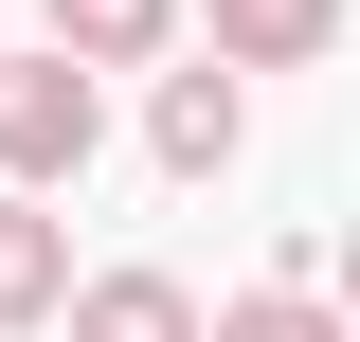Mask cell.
Returning a JSON list of instances; mask_svg holds the SVG:
<instances>
[{
    "instance_id": "6da1fadb",
    "label": "cell",
    "mask_w": 360,
    "mask_h": 342,
    "mask_svg": "<svg viewBox=\"0 0 360 342\" xmlns=\"http://www.w3.org/2000/svg\"><path fill=\"white\" fill-rule=\"evenodd\" d=\"M90 144H108L90 72H54V54H0V198H54V180H90Z\"/></svg>"
},
{
    "instance_id": "7a4b0ae2",
    "label": "cell",
    "mask_w": 360,
    "mask_h": 342,
    "mask_svg": "<svg viewBox=\"0 0 360 342\" xmlns=\"http://www.w3.org/2000/svg\"><path fill=\"white\" fill-rule=\"evenodd\" d=\"M144 144H162V180H217L234 144H252V108H234V72H162V108H144Z\"/></svg>"
},
{
    "instance_id": "3957f363",
    "label": "cell",
    "mask_w": 360,
    "mask_h": 342,
    "mask_svg": "<svg viewBox=\"0 0 360 342\" xmlns=\"http://www.w3.org/2000/svg\"><path fill=\"white\" fill-rule=\"evenodd\" d=\"M72 342H198V289H180V270H90Z\"/></svg>"
},
{
    "instance_id": "277c9868",
    "label": "cell",
    "mask_w": 360,
    "mask_h": 342,
    "mask_svg": "<svg viewBox=\"0 0 360 342\" xmlns=\"http://www.w3.org/2000/svg\"><path fill=\"white\" fill-rule=\"evenodd\" d=\"M342 37V0H217V72H307Z\"/></svg>"
},
{
    "instance_id": "5b68a950",
    "label": "cell",
    "mask_w": 360,
    "mask_h": 342,
    "mask_svg": "<svg viewBox=\"0 0 360 342\" xmlns=\"http://www.w3.org/2000/svg\"><path fill=\"white\" fill-rule=\"evenodd\" d=\"M72 306V234H54V198H0V324H54Z\"/></svg>"
},
{
    "instance_id": "8992f818",
    "label": "cell",
    "mask_w": 360,
    "mask_h": 342,
    "mask_svg": "<svg viewBox=\"0 0 360 342\" xmlns=\"http://www.w3.org/2000/svg\"><path fill=\"white\" fill-rule=\"evenodd\" d=\"M180 37V0H54V72H127Z\"/></svg>"
},
{
    "instance_id": "52a82bcc",
    "label": "cell",
    "mask_w": 360,
    "mask_h": 342,
    "mask_svg": "<svg viewBox=\"0 0 360 342\" xmlns=\"http://www.w3.org/2000/svg\"><path fill=\"white\" fill-rule=\"evenodd\" d=\"M198 342H342V306H307V289H234Z\"/></svg>"
}]
</instances>
